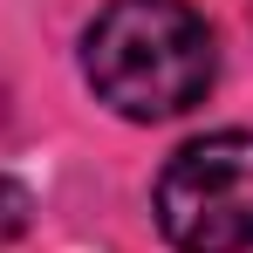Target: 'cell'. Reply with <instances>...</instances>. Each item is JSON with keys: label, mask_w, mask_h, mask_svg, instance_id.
<instances>
[{"label": "cell", "mask_w": 253, "mask_h": 253, "mask_svg": "<svg viewBox=\"0 0 253 253\" xmlns=\"http://www.w3.org/2000/svg\"><path fill=\"white\" fill-rule=\"evenodd\" d=\"M83 76L117 117L165 124L206 103L219 48L192 0H110L83 35Z\"/></svg>", "instance_id": "6da1fadb"}, {"label": "cell", "mask_w": 253, "mask_h": 253, "mask_svg": "<svg viewBox=\"0 0 253 253\" xmlns=\"http://www.w3.org/2000/svg\"><path fill=\"white\" fill-rule=\"evenodd\" d=\"M158 233L178 253L253 247V130H212L158 171Z\"/></svg>", "instance_id": "7a4b0ae2"}, {"label": "cell", "mask_w": 253, "mask_h": 253, "mask_svg": "<svg viewBox=\"0 0 253 253\" xmlns=\"http://www.w3.org/2000/svg\"><path fill=\"white\" fill-rule=\"evenodd\" d=\"M28 212H35V199H28V192H21L14 178H0V247L28 233Z\"/></svg>", "instance_id": "3957f363"}]
</instances>
